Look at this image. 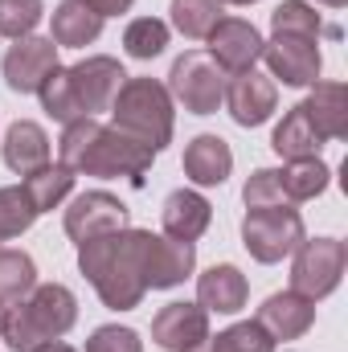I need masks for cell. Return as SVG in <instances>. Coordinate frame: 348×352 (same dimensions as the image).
Returning a JSON list of instances; mask_svg holds the SVG:
<instances>
[{"label": "cell", "instance_id": "1", "mask_svg": "<svg viewBox=\"0 0 348 352\" xmlns=\"http://www.w3.org/2000/svg\"><path fill=\"white\" fill-rule=\"evenodd\" d=\"M144 246H148V230H131V226L78 246V270L111 311H131L148 295Z\"/></svg>", "mask_w": 348, "mask_h": 352}, {"label": "cell", "instance_id": "2", "mask_svg": "<svg viewBox=\"0 0 348 352\" xmlns=\"http://www.w3.org/2000/svg\"><path fill=\"white\" fill-rule=\"evenodd\" d=\"M74 320H78L74 291L62 283H41L0 316V336L12 352H37L50 340H62L74 328Z\"/></svg>", "mask_w": 348, "mask_h": 352}, {"label": "cell", "instance_id": "3", "mask_svg": "<svg viewBox=\"0 0 348 352\" xmlns=\"http://www.w3.org/2000/svg\"><path fill=\"white\" fill-rule=\"evenodd\" d=\"M115 127L131 140H140L152 152H164L173 140V94L156 78H127L111 98Z\"/></svg>", "mask_w": 348, "mask_h": 352}, {"label": "cell", "instance_id": "4", "mask_svg": "<svg viewBox=\"0 0 348 352\" xmlns=\"http://www.w3.org/2000/svg\"><path fill=\"white\" fill-rule=\"evenodd\" d=\"M307 238L299 209L279 205V209H250L242 221V246L250 250L254 263H283L287 254L299 250V242Z\"/></svg>", "mask_w": 348, "mask_h": 352}, {"label": "cell", "instance_id": "5", "mask_svg": "<svg viewBox=\"0 0 348 352\" xmlns=\"http://www.w3.org/2000/svg\"><path fill=\"white\" fill-rule=\"evenodd\" d=\"M156 152L144 148L140 140L123 135L119 127H98V135L90 140L83 160L74 164V173L83 176H127L131 184H144V176L152 168Z\"/></svg>", "mask_w": 348, "mask_h": 352}, {"label": "cell", "instance_id": "6", "mask_svg": "<svg viewBox=\"0 0 348 352\" xmlns=\"http://www.w3.org/2000/svg\"><path fill=\"white\" fill-rule=\"evenodd\" d=\"M345 266L348 250L340 238H303L295 250V266H291V291L316 303L340 287Z\"/></svg>", "mask_w": 348, "mask_h": 352}, {"label": "cell", "instance_id": "7", "mask_svg": "<svg viewBox=\"0 0 348 352\" xmlns=\"http://www.w3.org/2000/svg\"><path fill=\"white\" fill-rule=\"evenodd\" d=\"M168 94H173L188 115H213L221 107V98H226V74H221V66L209 54L188 50L184 58L173 62Z\"/></svg>", "mask_w": 348, "mask_h": 352}, {"label": "cell", "instance_id": "8", "mask_svg": "<svg viewBox=\"0 0 348 352\" xmlns=\"http://www.w3.org/2000/svg\"><path fill=\"white\" fill-rule=\"evenodd\" d=\"M262 58L270 66V78H279L283 87H316L324 58L316 37H295V33H274L270 41H262Z\"/></svg>", "mask_w": 348, "mask_h": 352}, {"label": "cell", "instance_id": "9", "mask_svg": "<svg viewBox=\"0 0 348 352\" xmlns=\"http://www.w3.org/2000/svg\"><path fill=\"white\" fill-rule=\"evenodd\" d=\"M66 74H70V90H74V98H78V111H83L87 119H94L98 111H111V98L119 94L123 82H127L123 66H119L115 58H107V54L83 58V62L70 66Z\"/></svg>", "mask_w": 348, "mask_h": 352}, {"label": "cell", "instance_id": "10", "mask_svg": "<svg viewBox=\"0 0 348 352\" xmlns=\"http://www.w3.org/2000/svg\"><path fill=\"white\" fill-rule=\"evenodd\" d=\"M127 217H131V213H127V205H123L119 197L94 188V192H83V197L70 201V209H66V234L83 246L90 238L127 230Z\"/></svg>", "mask_w": 348, "mask_h": 352}, {"label": "cell", "instance_id": "11", "mask_svg": "<svg viewBox=\"0 0 348 352\" xmlns=\"http://www.w3.org/2000/svg\"><path fill=\"white\" fill-rule=\"evenodd\" d=\"M209 58L221 66V74L254 70V62L262 58V33L242 16H221L209 33Z\"/></svg>", "mask_w": 348, "mask_h": 352}, {"label": "cell", "instance_id": "12", "mask_svg": "<svg viewBox=\"0 0 348 352\" xmlns=\"http://www.w3.org/2000/svg\"><path fill=\"white\" fill-rule=\"evenodd\" d=\"M54 70H58V45L50 37H21L4 54V82L17 94H37Z\"/></svg>", "mask_w": 348, "mask_h": 352}, {"label": "cell", "instance_id": "13", "mask_svg": "<svg viewBox=\"0 0 348 352\" xmlns=\"http://www.w3.org/2000/svg\"><path fill=\"white\" fill-rule=\"evenodd\" d=\"M152 340L164 352H193L209 340V311L201 303H168L152 320Z\"/></svg>", "mask_w": 348, "mask_h": 352}, {"label": "cell", "instance_id": "14", "mask_svg": "<svg viewBox=\"0 0 348 352\" xmlns=\"http://www.w3.org/2000/svg\"><path fill=\"white\" fill-rule=\"evenodd\" d=\"M234 115L238 127H259L274 115L279 107V90L270 82V74H259V70H242L226 82V98H221Z\"/></svg>", "mask_w": 348, "mask_h": 352}, {"label": "cell", "instance_id": "15", "mask_svg": "<svg viewBox=\"0 0 348 352\" xmlns=\"http://www.w3.org/2000/svg\"><path fill=\"white\" fill-rule=\"evenodd\" d=\"M197 266V250L193 242H176V238H160L148 230V246H144V283L148 291H168L180 287Z\"/></svg>", "mask_w": 348, "mask_h": 352}, {"label": "cell", "instance_id": "16", "mask_svg": "<svg viewBox=\"0 0 348 352\" xmlns=\"http://www.w3.org/2000/svg\"><path fill=\"white\" fill-rule=\"evenodd\" d=\"M254 324L270 340H299L316 324V303L303 299V295H295V291H279V295H270L259 307Z\"/></svg>", "mask_w": 348, "mask_h": 352}, {"label": "cell", "instance_id": "17", "mask_svg": "<svg viewBox=\"0 0 348 352\" xmlns=\"http://www.w3.org/2000/svg\"><path fill=\"white\" fill-rule=\"evenodd\" d=\"M197 299L205 311H217V316H234L246 307L250 299V283L238 266L221 263V266H209L201 278H197Z\"/></svg>", "mask_w": 348, "mask_h": 352}, {"label": "cell", "instance_id": "18", "mask_svg": "<svg viewBox=\"0 0 348 352\" xmlns=\"http://www.w3.org/2000/svg\"><path fill=\"white\" fill-rule=\"evenodd\" d=\"M160 221H164V238L197 242L213 221V205L193 188H176V192H168V201L160 209Z\"/></svg>", "mask_w": 348, "mask_h": 352}, {"label": "cell", "instance_id": "19", "mask_svg": "<svg viewBox=\"0 0 348 352\" xmlns=\"http://www.w3.org/2000/svg\"><path fill=\"white\" fill-rule=\"evenodd\" d=\"M234 173V152L221 135H197L184 148V176L201 188L226 184V176Z\"/></svg>", "mask_w": 348, "mask_h": 352}, {"label": "cell", "instance_id": "20", "mask_svg": "<svg viewBox=\"0 0 348 352\" xmlns=\"http://www.w3.org/2000/svg\"><path fill=\"white\" fill-rule=\"evenodd\" d=\"M303 111L312 127L324 140H345L348 135V90L345 82H316L312 94L303 98Z\"/></svg>", "mask_w": 348, "mask_h": 352}, {"label": "cell", "instance_id": "21", "mask_svg": "<svg viewBox=\"0 0 348 352\" xmlns=\"http://www.w3.org/2000/svg\"><path fill=\"white\" fill-rule=\"evenodd\" d=\"M4 164L17 176H29L50 164V135L33 119H17L4 135Z\"/></svg>", "mask_w": 348, "mask_h": 352}, {"label": "cell", "instance_id": "22", "mask_svg": "<svg viewBox=\"0 0 348 352\" xmlns=\"http://www.w3.org/2000/svg\"><path fill=\"white\" fill-rule=\"evenodd\" d=\"M270 148H274L283 160H312V156H320L324 135L312 127V119H307L303 102H299V107H291V111L283 115V123H279V127H274V135H270Z\"/></svg>", "mask_w": 348, "mask_h": 352}, {"label": "cell", "instance_id": "23", "mask_svg": "<svg viewBox=\"0 0 348 352\" xmlns=\"http://www.w3.org/2000/svg\"><path fill=\"white\" fill-rule=\"evenodd\" d=\"M98 33H102V16L98 12H90L83 0H62L58 8H54V45H90V41H98Z\"/></svg>", "mask_w": 348, "mask_h": 352}, {"label": "cell", "instance_id": "24", "mask_svg": "<svg viewBox=\"0 0 348 352\" xmlns=\"http://www.w3.org/2000/svg\"><path fill=\"white\" fill-rule=\"evenodd\" d=\"M37 287V266L25 250H0V307L21 303Z\"/></svg>", "mask_w": 348, "mask_h": 352}, {"label": "cell", "instance_id": "25", "mask_svg": "<svg viewBox=\"0 0 348 352\" xmlns=\"http://www.w3.org/2000/svg\"><path fill=\"white\" fill-rule=\"evenodd\" d=\"M70 188H74V173L70 168H54V164H45V168H37V173L25 176V192H29V201L37 205V213H50V209H58L66 197H70Z\"/></svg>", "mask_w": 348, "mask_h": 352}, {"label": "cell", "instance_id": "26", "mask_svg": "<svg viewBox=\"0 0 348 352\" xmlns=\"http://www.w3.org/2000/svg\"><path fill=\"white\" fill-rule=\"evenodd\" d=\"M279 180H283L287 201H312V197H320V192L328 188L332 173H328V164H324L320 156H312V160H291V164L279 173Z\"/></svg>", "mask_w": 348, "mask_h": 352}, {"label": "cell", "instance_id": "27", "mask_svg": "<svg viewBox=\"0 0 348 352\" xmlns=\"http://www.w3.org/2000/svg\"><path fill=\"white\" fill-rule=\"evenodd\" d=\"M173 25L188 41H205L221 21V0H173Z\"/></svg>", "mask_w": 348, "mask_h": 352}, {"label": "cell", "instance_id": "28", "mask_svg": "<svg viewBox=\"0 0 348 352\" xmlns=\"http://www.w3.org/2000/svg\"><path fill=\"white\" fill-rule=\"evenodd\" d=\"M33 221H37V205L29 201L25 184H8V188H0V242L21 238Z\"/></svg>", "mask_w": 348, "mask_h": 352}, {"label": "cell", "instance_id": "29", "mask_svg": "<svg viewBox=\"0 0 348 352\" xmlns=\"http://www.w3.org/2000/svg\"><path fill=\"white\" fill-rule=\"evenodd\" d=\"M164 45H168V25L156 21V16H135V21L123 29V50H127L131 58H140V62L160 58Z\"/></svg>", "mask_w": 348, "mask_h": 352}, {"label": "cell", "instance_id": "30", "mask_svg": "<svg viewBox=\"0 0 348 352\" xmlns=\"http://www.w3.org/2000/svg\"><path fill=\"white\" fill-rule=\"evenodd\" d=\"M41 107H45V115L50 119H58V123H74V119H87L83 111H78V98H74V90H70V74L58 66L45 82H41Z\"/></svg>", "mask_w": 348, "mask_h": 352}, {"label": "cell", "instance_id": "31", "mask_svg": "<svg viewBox=\"0 0 348 352\" xmlns=\"http://www.w3.org/2000/svg\"><path fill=\"white\" fill-rule=\"evenodd\" d=\"M270 29L274 33H295V37H320L324 33V21L312 4L303 0H283L274 12H270Z\"/></svg>", "mask_w": 348, "mask_h": 352}, {"label": "cell", "instance_id": "32", "mask_svg": "<svg viewBox=\"0 0 348 352\" xmlns=\"http://www.w3.org/2000/svg\"><path fill=\"white\" fill-rule=\"evenodd\" d=\"M45 16V4L41 0H0V37H29Z\"/></svg>", "mask_w": 348, "mask_h": 352}, {"label": "cell", "instance_id": "33", "mask_svg": "<svg viewBox=\"0 0 348 352\" xmlns=\"http://www.w3.org/2000/svg\"><path fill=\"white\" fill-rule=\"evenodd\" d=\"M205 349L209 352H274V340L254 320H246V324H234V328L217 332V340H205Z\"/></svg>", "mask_w": 348, "mask_h": 352}, {"label": "cell", "instance_id": "34", "mask_svg": "<svg viewBox=\"0 0 348 352\" xmlns=\"http://www.w3.org/2000/svg\"><path fill=\"white\" fill-rule=\"evenodd\" d=\"M242 201H246V209H279V205H287L279 168H259V173H250L246 188H242Z\"/></svg>", "mask_w": 348, "mask_h": 352}, {"label": "cell", "instance_id": "35", "mask_svg": "<svg viewBox=\"0 0 348 352\" xmlns=\"http://www.w3.org/2000/svg\"><path fill=\"white\" fill-rule=\"evenodd\" d=\"M87 352H144V340H140L131 328L107 324V328H94V332H90Z\"/></svg>", "mask_w": 348, "mask_h": 352}, {"label": "cell", "instance_id": "36", "mask_svg": "<svg viewBox=\"0 0 348 352\" xmlns=\"http://www.w3.org/2000/svg\"><path fill=\"white\" fill-rule=\"evenodd\" d=\"M83 4H87L90 12H98V16L107 21V16H119V12H127L135 0H83Z\"/></svg>", "mask_w": 348, "mask_h": 352}, {"label": "cell", "instance_id": "37", "mask_svg": "<svg viewBox=\"0 0 348 352\" xmlns=\"http://www.w3.org/2000/svg\"><path fill=\"white\" fill-rule=\"evenodd\" d=\"M37 352H74L70 344H62V340H50V344H41Z\"/></svg>", "mask_w": 348, "mask_h": 352}, {"label": "cell", "instance_id": "38", "mask_svg": "<svg viewBox=\"0 0 348 352\" xmlns=\"http://www.w3.org/2000/svg\"><path fill=\"white\" fill-rule=\"evenodd\" d=\"M320 4H328V8H345L348 0H320Z\"/></svg>", "mask_w": 348, "mask_h": 352}, {"label": "cell", "instance_id": "39", "mask_svg": "<svg viewBox=\"0 0 348 352\" xmlns=\"http://www.w3.org/2000/svg\"><path fill=\"white\" fill-rule=\"evenodd\" d=\"M226 4H254V0H226Z\"/></svg>", "mask_w": 348, "mask_h": 352}, {"label": "cell", "instance_id": "40", "mask_svg": "<svg viewBox=\"0 0 348 352\" xmlns=\"http://www.w3.org/2000/svg\"><path fill=\"white\" fill-rule=\"evenodd\" d=\"M0 316H4V307H0Z\"/></svg>", "mask_w": 348, "mask_h": 352}]
</instances>
